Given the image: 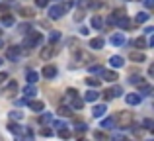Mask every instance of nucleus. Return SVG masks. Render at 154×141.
I'll list each match as a JSON object with an SVG mask.
<instances>
[{
	"label": "nucleus",
	"instance_id": "nucleus-5",
	"mask_svg": "<svg viewBox=\"0 0 154 141\" xmlns=\"http://www.w3.org/2000/svg\"><path fill=\"white\" fill-rule=\"evenodd\" d=\"M57 72H59V69H57L55 65H45L43 67V76H45V79H55L57 76Z\"/></svg>",
	"mask_w": 154,
	"mask_h": 141
},
{
	"label": "nucleus",
	"instance_id": "nucleus-42",
	"mask_svg": "<svg viewBox=\"0 0 154 141\" xmlns=\"http://www.w3.org/2000/svg\"><path fill=\"white\" fill-rule=\"evenodd\" d=\"M140 88H143V90H140L143 94H150V92H152V86H144V84H143Z\"/></svg>",
	"mask_w": 154,
	"mask_h": 141
},
{
	"label": "nucleus",
	"instance_id": "nucleus-13",
	"mask_svg": "<svg viewBox=\"0 0 154 141\" xmlns=\"http://www.w3.org/2000/svg\"><path fill=\"white\" fill-rule=\"evenodd\" d=\"M103 45H105V39H103V37H94V39H90V47H92V49H102Z\"/></svg>",
	"mask_w": 154,
	"mask_h": 141
},
{
	"label": "nucleus",
	"instance_id": "nucleus-38",
	"mask_svg": "<svg viewBox=\"0 0 154 141\" xmlns=\"http://www.w3.org/2000/svg\"><path fill=\"white\" fill-rule=\"evenodd\" d=\"M59 114H63V116H70V108L60 106V108H59Z\"/></svg>",
	"mask_w": 154,
	"mask_h": 141
},
{
	"label": "nucleus",
	"instance_id": "nucleus-18",
	"mask_svg": "<svg viewBox=\"0 0 154 141\" xmlns=\"http://www.w3.org/2000/svg\"><path fill=\"white\" fill-rule=\"evenodd\" d=\"M102 76L107 80V82H115V80H117V72L115 71H103Z\"/></svg>",
	"mask_w": 154,
	"mask_h": 141
},
{
	"label": "nucleus",
	"instance_id": "nucleus-41",
	"mask_svg": "<svg viewBox=\"0 0 154 141\" xmlns=\"http://www.w3.org/2000/svg\"><path fill=\"white\" fill-rule=\"evenodd\" d=\"M8 80V72H0V86Z\"/></svg>",
	"mask_w": 154,
	"mask_h": 141
},
{
	"label": "nucleus",
	"instance_id": "nucleus-47",
	"mask_svg": "<svg viewBox=\"0 0 154 141\" xmlns=\"http://www.w3.org/2000/svg\"><path fill=\"white\" fill-rule=\"evenodd\" d=\"M76 130H78V131H86V126H84V123H78V126H76Z\"/></svg>",
	"mask_w": 154,
	"mask_h": 141
},
{
	"label": "nucleus",
	"instance_id": "nucleus-19",
	"mask_svg": "<svg viewBox=\"0 0 154 141\" xmlns=\"http://www.w3.org/2000/svg\"><path fill=\"white\" fill-rule=\"evenodd\" d=\"M92 27H96V30H102V27H103L102 16H92Z\"/></svg>",
	"mask_w": 154,
	"mask_h": 141
},
{
	"label": "nucleus",
	"instance_id": "nucleus-43",
	"mask_svg": "<svg viewBox=\"0 0 154 141\" xmlns=\"http://www.w3.org/2000/svg\"><path fill=\"white\" fill-rule=\"evenodd\" d=\"M35 4H37L39 8H43V6H47V4H49V0H35Z\"/></svg>",
	"mask_w": 154,
	"mask_h": 141
},
{
	"label": "nucleus",
	"instance_id": "nucleus-46",
	"mask_svg": "<svg viewBox=\"0 0 154 141\" xmlns=\"http://www.w3.org/2000/svg\"><path fill=\"white\" fill-rule=\"evenodd\" d=\"M143 2H144V6H146V8H152V4H154V0H143Z\"/></svg>",
	"mask_w": 154,
	"mask_h": 141
},
{
	"label": "nucleus",
	"instance_id": "nucleus-11",
	"mask_svg": "<svg viewBox=\"0 0 154 141\" xmlns=\"http://www.w3.org/2000/svg\"><path fill=\"white\" fill-rule=\"evenodd\" d=\"M129 59H131V61H135V63H144V61H146L144 53H140V51H131Z\"/></svg>",
	"mask_w": 154,
	"mask_h": 141
},
{
	"label": "nucleus",
	"instance_id": "nucleus-49",
	"mask_svg": "<svg viewBox=\"0 0 154 141\" xmlns=\"http://www.w3.org/2000/svg\"><path fill=\"white\" fill-rule=\"evenodd\" d=\"M103 98H105V100H111V94H109V90L103 92Z\"/></svg>",
	"mask_w": 154,
	"mask_h": 141
},
{
	"label": "nucleus",
	"instance_id": "nucleus-36",
	"mask_svg": "<svg viewBox=\"0 0 154 141\" xmlns=\"http://www.w3.org/2000/svg\"><path fill=\"white\" fill-rule=\"evenodd\" d=\"M49 39H51V43H55V41H59V39H60V31H51V35H49Z\"/></svg>",
	"mask_w": 154,
	"mask_h": 141
},
{
	"label": "nucleus",
	"instance_id": "nucleus-3",
	"mask_svg": "<svg viewBox=\"0 0 154 141\" xmlns=\"http://www.w3.org/2000/svg\"><path fill=\"white\" fill-rule=\"evenodd\" d=\"M63 14H64V10H63V6H60V4H57V6H51V8H49V18H51V20H59Z\"/></svg>",
	"mask_w": 154,
	"mask_h": 141
},
{
	"label": "nucleus",
	"instance_id": "nucleus-9",
	"mask_svg": "<svg viewBox=\"0 0 154 141\" xmlns=\"http://www.w3.org/2000/svg\"><path fill=\"white\" fill-rule=\"evenodd\" d=\"M8 131H10V133H14V135H22V133H26V130H23L22 126H18V123H14V122L8 123Z\"/></svg>",
	"mask_w": 154,
	"mask_h": 141
},
{
	"label": "nucleus",
	"instance_id": "nucleus-21",
	"mask_svg": "<svg viewBox=\"0 0 154 141\" xmlns=\"http://www.w3.org/2000/svg\"><path fill=\"white\" fill-rule=\"evenodd\" d=\"M102 127H103V130H113V127H115V120H113V118L102 120Z\"/></svg>",
	"mask_w": 154,
	"mask_h": 141
},
{
	"label": "nucleus",
	"instance_id": "nucleus-40",
	"mask_svg": "<svg viewBox=\"0 0 154 141\" xmlns=\"http://www.w3.org/2000/svg\"><path fill=\"white\" fill-rule=\"evenodd\" d=\"M143 126L146 127V130H152V120L150 118H146V120H143Z\"/></svg>",
	"mask_w": 154,
	"mask_h": 141
},
{
	"label": "nucleus",
	"instance_id": "nucleus-28",
	"mask_svg": "<svg viewBox=\"0 0 154 141\" xmlns=\"http://www.w3.org/2000/svg\"><path fill=\"white\" fill-rule=\"evenodd\" d=\"M86 84L90 88H98L100 86V79H94V76H90V79H86Z\"/></svg>",
	"mask_w": 154,
	"mask_h": 141
},
{
	"label": "nucleus",
	"instance_id": "nucleus-48",
	"mask_svg": "<svg viewBox=\"0 0 154 141\" xmlns=\"http://www.w3.org/2000/svg\"><path fill=\"white\" fill-rule=\"evenodd\" d=\"M80 34H82V35H88L90 31H88V27H80Z\"/></svg>",
	"mask_w": 154,
	"mask_h": 141
},
{
	"label": "nucleus",
	"instance_id": "nucleus-35",
	"mask_svg": "<svg viewBox=\"0 0 154 141\" xmlns=\"http://www.w3.org/2000/svg\"><path fill=\"white\" fill-rule=\"evenodd\" d=\"M39 122H41V123H51L53 122V116L51 114H43L41 118H39Z\"/></svg>",
	"mask_w": 154,
	"mask_h": 141
},
{
	"label": "nucleus",
	"instance_id": "nucleus-29",
	"mask_svg": "<svg viewBox=\"0 0 154 141\" xmlns=\"http://www.w3.org/2000/svg\"><path fill=\"white\" fill-rule=\"evenodd\" d=\"M129 82H131V84H139V86H143V84H144V80H143V76H137V75H133L131 79H129Z\"/></svg>",
	"mask_w": 154,
	"mask_h": 141
},
{
	"label": "nucleus",
	"instance_id": "nucleus-23",
	"mask_svg": "<svg viewBox=\"0 0 154 141\" xmlns=\"http://www.w3.org/2000/svg\"><path fill=\"white\" fill-rule=\"evenodd\" d=\"M148 18H150V16H148V12H139V14H137V22H139V24L148 22Z\"/></svg>",
	"mask_w": 154,
	"mask_h": 141
},
{
	"label": "nucleus",
	"instance_id": "nucleus-1",
	"mask_svg": "<svg viewBox=\"0 0 154 141\" xmlns=\"http://www.w3.org/2000/svg\"><path fill=\"white\" fill-rule=\"evenodd\" d=\"M41 41H43V35L39 34V31H31L29 30V35H27L26 41H23V47H26V51H31L33 47H37Z\"/></svg>",
	"mask_w": 154,
	"mask_h": 141
},
{
	"label": "nucleus",
	"instance_id": "nucleus-31",
	"mask_svg": "<svg viewBox=\"0 0 154 141\" xmlns=\"http://www.w3.org/2000/svg\"><path fill=\"white\" fill-rule=\"evenodd\" d=\"M135 45L139 47V49H144V47L148 45V41H146L144 37H137V39H135Z\"/></svg>",
	"mask_w": 154,
	"mask_h": 141
},
{
	"label": "nucleus",
	"instance_id": "nucleus-30",
	"mask_svg": "<svg viewBox=\"0 0 154 141\" xmlns=\"http://www.w3.org/2000/svg\"><path fill=\"white\" fill-rule=\"evenodd\" d=\"M109 94H111V98H117V96L123 94V88H121V86H113L111 90H109Z\"/></svg>",
	"mask_w": 154,
	"mask_h": 141
},
{
	"label": "nucleus",
	"instance_id": "nucleus-6",
	"mask_svg": "<svg viewBox=\"0 0 154 141\" xmlns=\"http://www.w3.org/2000/svg\"><path fill=\"white\" fill-rule=\"evenodd\" d=\"M57 51H59V49H57L53 43H51V45H47V47H43V49H41V59H51Z\"/></svg>",
	"mask_w": 154,
	"mask_h": 141
},
{
	"label": "nucleus",
	"instance_id": "nucleus-14",
	"mask_svg": "<svg viewBox=\"0 0 154 141\" xmlns=\"http://www.w3.org/2000/svg\"><path fill=\"white\" fill-rule=\"evenodd\" d=\"M111 43H113L115 47H121V45L125 43V35H123V34H115V35H111Z\"/></svg>",
	"mask_w": 154,
	"mask_h": 141
},
{
	"label": "nucleus",
	"instance_id": "nucleus-25",
	"mask_svg": "<svg viewBox=\"0 0 154 141\" xmlns=\"http://www.w3.org/2000/svg\"><path fill=\"white\" fill-rule=\"evenodd\" d=\"M16 90H18V84H16V80H14V82L8 84V88H6V92H4V94H6V96H12Z\"/></svg>",
	"mask_w": 154,
	"mask_h": 141
},
{
	"label": "nucleus",
	"instance_id": "nucleus-24",
	"mask_svg": "<svg viewBox=\"0 0 154 141\" xmlns=\"http://www.w3.org/2000/svg\"><path fill=\"white\" fill-rule=\"evenodd\" d=\"M2 26H14V16L12 14L2 16Z\"/></svg>",
	"mask_w": 154,
	"mask_h": 141
},
{
	"label": "nucleus",
	"instance_id": "nucleus-27",
	"mask_svg": "<svg viewBox=\"0 0 154 141\" xmlns=\"http://www.w3.org/2000/svg\"><path fill=\"white\" fill-rule=\"evenodd\" d=\"M20 14L23 16V18H33V10H31V8H20Z\"/></svg>",
	"mask_w": 154,
	"mask_h": 141
},
{
	"label": "nucleus",
	"instance_id": "nucleus-8",
	"mask_svg": "<svg viewBox=\"0 0 154 141\" xmlns=\"http://www.w3.org/2000/svg\"><path fill=\"white\" fill-rule=\"evenodd\" d=\"M27 104H29V110H33V112H43L45 110V102H41V100H27Z\"/></svg>",
	"mask_w": 154,
	"mask_h": 141
},
{
	"label": "nucleus",
	"instance_id": "nucleus-17",
	"mask_svg": "<svg viewBox=\"0 0 154 141\" xmlns=\"http://www.w3.org/2000/svg\"><path fill=\"white\" fill-rule=\"evenodd\" d=\"M26 80H27V84H35L39 80V75L35 71H27V75H26Z\"/></svg>",
	"mask_w": 154,
	"mask_h": 141
},
{
	"label": "nucleus",
	"instance_id": "nucleus-12",
	"mask_svg": "<svg viewBox=\"0 0 154 141\" xmlns=\"http://www.w3.org/2000/svg\"><path fill=\"white\" fill-rule=\"evenodd\" d=\"M119 120H121V127H131L133 126V116L131 114H119Z\"/></svg>",
	"mask_w": 154,
	"mask_h": 141
},
{
	"label": "nucleus",
	"instance_id": "nucleus-7",
	"mask_svg": "<svg viewBox=\"0 0 154 141\" xmlns=\"http://www.w3.org/2000/svg\"><path fill=\"white\" fill-rule=\"evenodd\" d=\"M109 65H111L113 69H121V67L125 65V59L121 57V55H113V57H109Z\"/></svg>",
	"mask_w": 154,
	"mask_h": 141
},
{
	"label": "nucleus",
	"instance_id": "nucleus-20",
	"mask_svg": "<svg viewBox=\"0 0 154 141\" xmlns=\"http://www.w3.org/2000/svg\"><path fill=\"white\" fill-rule=\"evenodd\" d=\"M16 141H33V131L26 130V135H16Z\"/></svg>",
	"mask_w": 154,
	"mask_h": 141
},
{
	"label": "nucleus",
	"instance_id": "nucleus-50",
	"mask_svg": "<svg viewBox=\"0 0 154 141\" xmlns=\"http://www.w3.org/2000/svg\"><path fill=\"white\" fill-rule=\"evenodd\" d=\"M0 67H2V59H0Z\"/></svg>",
	"mask_w": 154,
	"mask_h": 141
},
{
	"label": "nucleus",
	"instance_id": "nucleus-45",
	"mask_svg": "<svg viewBox=\"0 0 154 141\" xmlns=\"http://www.w3.org/2000/svg\"><path fill=\"white\" fill-rule=\"evenodd\" d=\"M94 137L96 139H105V135L102 133V131H94Z\"/></svg>",
	"mask_w": 154,
	"mask_h": 141
},
{
	"label": "nucleus",
	"instance_id": "nucleus-44",
	"mask_svg": "<svg viewBox=\"0 0 154 141\" xmlns=\"http://www.w3.org/2000/svg\"><path fill=\"white\" fill-rule=\"evenodd\" d=\"M111 141H125V137H123L121 133H115V135L111 137Z\"/></svg>",
	"mask_w": 154,
	"mask_h": 141
},
{
	"label": "nucleus",
	"instance_id": "nucleus-16",
	"mask_svg": "<svg viewBox=\"0 0 154 141\" xmlns=\"http://www.w3.org/2000/svg\"><path fill=\"white\" fill-rule=\"evenodd\" d=\"M35 94H37V90H35V86H33V84H27V86L23 88V96H26L27 100H29V98H33Z\"/></svg>",
	"mask_w": 154,
	"mask_h": 141
},
{
	"label": "nucleus",
	"instance_id": "nucleus-15",
	"mask_svg": "<svg viewBox=\"0 0 154 141\" xmlns=\"http://www.w3.org/2000/svg\"><path fill=\"white\" fill-rule=\"evenodd\" d=\"M98 100V92L94 90V88H90V90L84 94V102H96Z\"/></svg>",
	"mask_w": 154,
	"mask_h": 141
},
{
	"label": "nucleus",
	"instance_id": "nucleus-26",
	"mask_svg": "<svg viewBox=\"0 0 154 141\" xmlns=\"http://www.w3.org/2000/svg\"><path fill=\"white\" fill-rule=\"evenodd\" d=\"M115 22L119 24L121 27H129V26H131V22H129V18H127V16H121V18H117Z\"/></svg>",
	"mask_w": 154,
	"mask_h": 141
},
{
	"label": "nucleus",
	"instance_id": "nucleus-34",
	"mask_svg": "<svg viewBox=\"0 0 154 141\" xmlns=\"http://www.w3.org/2000/svg\"><path fill=\"white\" fill-rule=\"evenodd\" d=\"M59 137H63V139H68V137H70V131H68L66 127H60V130H59Z\"/></svg>",
	"mask_w": 154,
	"mask_h": 141
},
{
	"label": "nucleus",
	"instance_id": "nucleus-33",
	"mask_svg": "<svg viewBox=\"0 0 154 141\" xmlns=\"http://www.w3.org/2000/svg\"><path fill=\"white\" fill-rule=\"evenodd\" d=\"M22 118H23V114L20 110H12L10 112V120H22Z\"/></svg>",
	"mask_w": 154,
	"mask_h": 141
},
{
	"label": "nucleus",
	"instance_id": "nucleus-22",
	"mask_svg": "<svg viewBox=\"0 0 154 141\" xmlns=\"http://www.w3.org/2000/svg\"><path fill=\"white\" fill-rule=\"evenodd\" d=\"M82 106H84V100H80L78 96L72 98V108H70V110H82Z\"/></svg>",
	"mask_w": 154,
	"mask_h": 141
},
{
	"label": "nucleus",
	"instance_id": "nucleus-10",
	"mask_svg": "<svg viewBox=\"0 0 154 141\" xmlns=\"http://www.w3.org/2000/svg\"><path fill=\"white\" fill-rule=\"evenodd\" d=\"M105 112H107V106H105V104H98V106L92 108V116H96V118H102Z\"/></svg>",
	"mask_w": 154,
	"mask_h": 141
},
{
	"label": "nucleus",
	"instance_id": "nucleus-37",
	"mask_svg": "<svg viewBox=\"0 0 154 141\" xmlns=\"http://www.w3.org/2000/svg\"><path fill=\"white\" fill-rule=\"evenodd\" d=\"M39 133H41L43 137H49V135H53V131L49 130V127H41V131H39Z\"/></svg>",
	"mask_w": 154,
	"mask_h": 141
},
{
	"label": "nucleus",
	"instance_id": "nucleus-39",
	"mask_svg": "<svg viewBox=\"0 0 154 141\" xmlns=\"http://www.w3.org/2000/svg\"><path fill=\"white\" fill-rule=\"evenodd\" d=\"M51 123H53V126H57L59 130H60V127H66V123H64L63 120H55V122H51Z\"/></svg>",
	"mask_w": 154,
	"mask_h": 141
},
{
	"label": "nucleus",
	"instance_id": "nucleus-32",
	"mask_svg": "<svg viewBox=\"0 0 154 141\" xmlns=\"http://www.w3.org/2000/svg\"><path fill=\"white\" fill-rule=\"evenodd\" d=\"M88 71H90L92 75H102V72H103V69L100 65H90V67H88Z\"/></svg>",
	"mask_w": 154,
	"mask_h": 141
},
{
	"label": "nucleus",
	"instance_id": "nucleus-4",
	"mask_svg": "<svg viewBox=\"0 0 154 141\" xmlns=\"http://www.w3.org/2000/svg\"><path fill=\"white\" fill-rule=\"evenodd\" d=\"M20 53H22V49H20L18 45L8 47V51H6V59H8V61H16V59L20 57Z\"/></svg>",
	"mask_w": 154,
	"mask_h": 141
},
{
	"label": "nucleus",
	"instance_id": "nucleus-2",
	"mask_svg": "<svg viewBox=\"0 0 154 141\" xmlns=\"http://www.w3.org/2000/svg\"><path fill=\"white\" fill-rule=\"evenodd\" d=\"M140 100H143L140 92H129V94H125V102L129 106H137V104H140Z\"/></svg>",
	"mask_w": 154,
	"mask_h": 141
},
{
	"label": "nucleus",
	"instance_id": "nucleus-51",
	"mask_svg": "<svg viewBox=\"0 0 154 141\" xmlns=\"http://www.w3.org/2000/svg\"><path fill=\"white\" fill-rule=\"evenodd\" d=\"M0 141H2V137H0Z\"/></svg>",
	"mask_w": 154,
	"mask_h": 141
}]
</instances>
